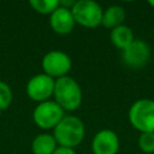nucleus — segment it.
<instances>
[{
  "instance_id": "nucleus-1",
  "label": "nucleus",
  "mask_w": 154,
  "mask_h": 154,
  "mask_svg": "<svg viewBox=\"0 0 154 154\" xmlns=\"http://www.w3.org/2000/svg\"><path fill=\"white\" fill-rule=\"evenodd\" d=\"M54 97L55 102L67 111H73L78 108L82 102V90L78 83L67 76L60 77L54 83Z\"/></svg>"
},
{
  "instance_id": "nucleus-2",
  "label": "nucleus",
  "mask_w": 154,
  "mask_h": 154,
  "mask_svg": "<svg viewBox=\"0 0 154 154\" xmlns=\"http://www.w3.org/2000/svg\"><path fill=\"white\" fill-rule=\"evenodd\" d=\"M83 137L84 125L76 117H64L54 128V138L60 147L73 148L82 142Z\"/></svg>"
},
{
  "instance_id": "nucleus-3",
  "label": "nucleus",
  "mask_w": 154,
  "mask_h": 154,
  "mask_svg": "<svg viewBox=\"0 0 154 154\" xmlns=\"http://www.w3.org/2000/svg\"><path fill=\"white\" fill-rule=\"evenodd\" d=\"M131 125L142 132H154V100L140 99L129 109Z\"/></svg>"
},
{
  "instance_id": "nucleus-4",
  "label": "nucleus",
  "mask_w": 154,
  "mask_h": 154,
  "mask_svg": "<svg viewBox=\"0 0 154 154\" xmlns=\"http://www.w3.org/2000/svg\"><path fill=\"white\" fill-rule=\"evenodd\" d=\"M71 13L75 22L87 28H95L101 24L102 20V8L99 4L91 0L76 1L73 7H71Z\"/></svg>"
},
{
  "instance_id": "nucleus-5",
  "label": "nucleus",
  "mask_w": 154,
  "mask_h": 154,
  "mask_svg": "<svg viewBox=\"0 0 154 154\" xmlns=\"http://www.w3.org/2000/svg\"><path fill=\"white\" fill-rule=\"evenodd\" d=\"M34 122L42 129L55 128L64 118V109L55 101H43L34 111Z\"/></svg>"
},
{
  "instance_id": "nucleus-6",
  "label": "nucleus",
  "mask_w": 154,
  "mask_h": 154,
  "mask_svg": "<svg viewBox=\"0 0 154 154\" xmlns=\"http://www.w3.org/2000/svg\"><path fill=\"white\" fill-rule=\"evenodd\" d=\"M150 58V47L143 40H134L125 49H123L124 63L132 69L143 67Z\"/></svg>"
},
{
  "instance_id": "nucleus-7",
  "label": "nucleus",
  "mask_w": 154,
  "mask_h": 154,
  "mask_svg": "<svg viewBox=\"0 0 154 154\" xmlns=\"http://www.w3.org/2000/svg\"><path fill=\"white\" fill-rule=\"evenodd\" d=\"M42 67L49 77H64L71 69V59L67 54L59 51L47 53L42 59Z\"/></svg>"
},
{
  "instance_id": "nucleus-8",
  "label": "nucleus",
  "mask_w": 154,
  "mask_h": 154,
  "mask_svg": "<svg viewBox=\"0 0 154 154\" xmlns=\"http://www.w3.org/2000/svg\"><path fill=\"white\" fill-rule=\"evenodd\" d=\"M54 81L48 75H36L34 76L26 85L28 96L35 101H46L54 91Z\"/></svg>"
},
{
  "instance_id": "nucleus-9",
  "label": "nucleus",
  "mask_w": 154,
  "mask_h": 154,
  "mask_svg": "<svg viewBox=\"0 0 154 154\" xmlns=\"http://www.w3.org/2000/svg\"><path fill=\"white\" fill-rule=\"evenodd\" d=\"M91 148L94 154H117L119 138L112 130H101L94 136Z\"/></svg>"
},
{
  "instance_id": "nucleus-10",
  "label": "nucleus",
  "mask_w": 154,
  "mask_h": 154,
  "mask_svg": "<svg viewBox=\"0 0 154 154\" xmlns=\"http://www.w3.org/2000/svg\"><path fill=\"white\" fill-rule=\"evenodd\" d=\"M51 26L58 34H69L75 25V19L67 7L59 6L51 14Z\"/></svg>"
},
{
  "instance_id": "nucleus-11",
  "label": "nucleus",
  "mask_w": 154,
  "mask_h": 154,
  "mask_svg": "<svg viewBox=\"0 0 154 154\" xmlns=\"http://www.w3.org/2000/svg\"><path fill=\"white\" fill-rule=\"evenodd\" d=\"M134 32L128 25H119L111 31V41L112 43L119 48V49H125L132 41H134Z\"/></svg>"
},
{
  "instance_id": "nucleus-12",
  "label": "nucleus",
  "mask_w": 154,
  "mask_h": 154,
  "mask_svg": "<svg viewBox=\"0 0 154 154\" xmlns=\"http://www.w3.org/2000/svg\"><path fill=\"white\" fill-rule=\"evenodd\" d=\"M125 19V11L122 6H109L103 13H102V20L101 24L106 28L109 29H114L119 25H122V23Z\"/></svg>"
},
{
  "instance_id": "nucleus-13",
  "label": "nucleus",
  "mask_w": 154,
  "mask_h": 154,
  "mask_svg": "<svg viewBox=\"0 0 154 154\" xmlns=\"http://www.w3.org/2000/svg\"><path fill=\"white\" fill-rule=\"evenodd\" d=\"M57 141L54 136L48 134H42L35 137L32 141V152L34 154H53L57 149Z\"/></svg>"
},
{
  "instance_id": "nucleus-14",
  "label": "nucleus",
  "mask_w": 154,
  "mask_h": 154,
  "mask_svg": "<svg viewBox=\"0 0 154 154\" xmlns=\"http://www.w3.org/2000/svg\"><path fill=\"white\" fill-rule=\"evenodd\" d=\"M30 5L35 11L42 14H47V13L52 14L59 7V1L58 0H31Z\"/></svg>"
},
{
  "instance_id": "nucleus-15",
  "label": "nucleus",
  "mask_w": 154,
  "mask_h": 154,
  "mask_svg": "<svg viewBox=\"0 0 154 154\" xmlns=\"http://www.w3.org/2000/svg\"><path fill=\"white\" fill-rule=\"evenodd\" d=\"M138 147L144 153H154V132H142L138 137Z\"/></svg>"
},
{
  "instance_id": "nucleus-16",
  "label": "nucleus",
  "mask_w": 154,
  "mask_h": 154,
  "mask_svg": "<svg viewBox=\"0 0 154 154\" xmlns=\"http://www.w3.org/2000/svg\"><path fill=\"white\" fill-rule=\"evenodd\" d=\"M12 101V91L11 88L0 81V111L6 109Z\"/></svg>"
},
{
  "instance_id": "nucleus-17",
  "label": "nucleus",
  "mask_w": 154,
  "mask_h": 154,
  "mask_svg": "<svg viewBox=\"0 0 154 154\" xmlns=\"http://www.w3.org/2000/svg\"><path fill=\"white\" fill-rule=\"evenodd\" d=\"M53 154H76V152L72 148H66V147H58Z\"/></svg>"
},
{
  "instance_id": "nucleus-18",
  "label": "nucleus",
  "mask_w": 154,
  "mask_h": 154,
  "mask_svg": "<svg viewBox=\"0 0 154 154\" xmlns=\"http://www.w3.org/2000/svg\"><path fill=\"white\" fill-rule=\"evenodd\" d=\"M148 4H149L152 7H154V0H149V1H148Z\"/></svg>"
}]
</instances>
